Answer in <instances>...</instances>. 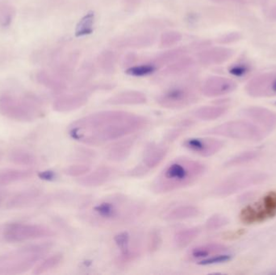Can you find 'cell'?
<instances>
[{
  "mask_svg": "<svg viewBox=\"0 0 276 275\" xmlns=\"http://www.w3.org/2000/svg\"><path fill=\"white\" fill-rule=\"evenodd\" d=\"M149 124L146 117L125 111H102L75 120L68 127V134L76 142L100 146L132 136Z\"/></svg>",
  "mask_w": 276,
  "mask_h": 275,
  "instance_id": "obj_1",
  "label": "cell"
},
{
  "mask_svg": "<svg viewBox=\"0 0 276 275\" xmlns=\"http://www.w3.org/2000/svg\"><path fill=\"white\" fill-rule=\"evenodd\" d=\"M144 211V204L139 200L126 195L113 194L86 207L80 218L92 226L109 229L132 223Z\"/></svg>",
  "mask_w": 276,
  "mask_h": 275,
  "instance_id": "obj_2",
  "label": "cell"
},
{
  "mask_svg": "<svg viewBox=\"0 0 276 275\" xmlns=\"http://www.w3.org/2000/svg\"><path fill=\"white\" fill-rule=\"evenodd\" d=\"M203 163L187 157H179L169 163L152 184L156 194H167L191 186L206 172Z\"/></svg>",
  "mask_w": 276,
  "mask_h": 275,
  "instance_id": "obj_3",
  "label": "cell"
},
{
  "mask_svg": "<svg viewBox=\"0 0 276 275\" xmlns=\"http://www.w3.org/2000/svg\"><path fill=\"white\" fill-rule=\"evenodd\" d=\"M53 243L30 244L0 255V275L26 273L49 254Z\"/></svg>",
  "mask_w": 276,
  "mask_h": 275,
  "instance_id": "obj_4",
  "label": "cell"
},
{
  "mask_svg": "<svg viewBox=\"0 0 276 275\" xmlns=\"http://www.w3.org/2000/svg\"><path fill=\"white\" fill-rule=\"evenodd\" d=\"M266 132L250 120H232L204 131V134L243 142H259Z\"/></svg>",
  "mask_w": 276,
  "mask_h": 275,
  "instance_id": "obj_5",
  "label": "cell"
},
{
  "mask_svg": "<svg viewBox=\"0 0 276 275\" xmlns=\"http://www.w3.org/2000/svg\"><path fill=\"white\" fill-rule=\"evenodd\" d=\"M268 179L266 173L258 171H241L225 178L218 183L212 194L216 197H228L247 188L263 183Z\"/></svg>",
  "mask_w": 276,
  "mask_h": 275,
  "instance_id": "obj_6",
  "label": "cell"
},
{
  "mask_svg": "<svg viewBox=\"0 0 276 275\" xmlns=\"http://www.w3.org/2000/svg\"><path fill=\"white\" fill-rule=\"evenodd\" d=\"M0 113L19 122H32L41 117L42 110L39 103L33 99L6 95L0 98Z\"/></svg>",
  "mask_w": 276,
  "mask_h": 275,
  "instance_id": "obj_7",
  "label": "cell"
},
{
  "mask_svg": "<svg viewBox=\"0 0 276 275\" xmlns=\"http://www.w3.org/2000/svg\"><path fill=\"white\" fill-rule=\"evenodd\" d=\"M276 215V190L265 194L255 204L243 207L240 211L239 219L244 225L260 224Z\"/></svg>",
  "mask_w": 276,
  "mask_h": 275,
  "instance_id": "obj_8",
  "label": "cell"
},
{
  "mask_svg": "<svg viewBox=\"0 0 276 275\" xmlns=\"http://www.w3.org/2000/svg\"><path fill=\"white\" fill-rule=\"evenodd\" d=\"M54 235V232L49 227L35 224H9L3 232L4 240L13 243L49 238Z\"/></svg>",
  "mask_w": 276,
  "mask_h": 275,
  "instance_id": "obj_9",
  "label": "cell"
},
{
  "mask_svg": "<svg viewBox=\"0 0 276 275\" xmlns=\"http://www.w3.org/2000/svg\"><path fill=\"white\" fill-rule=\"evenodd\" d=\"M198 95L194 88L187 85H178L162 91L156 98L160 107L178 110L188 107L197 102Z\"/></svg>",
  "mask_w": 276,
  "mask_h": 275,
  "instance_id": "obj_10",
  "label": "cell"
},
{
  "mask_svg": "<svg viewBox=\"0 0 276 275\" xmlns=\"http://www.w3.org/2000/svg\"><path fill=\"white\" fill-rule=\"evenodd\" d=\"M169 147L164 143L151 142L145 148L142 154V161L134 168L128 171V176L141 178L154 170L163 161L168 155Z\"/></svg>",
  "mask_w": 276,
  "mask_h": 275,
  "instance_id": "obj_11",
  "label": "cell"
},
{
  "mask_svg": "<svg viewBox=\"0 0 276 275\" xmlns=\"http://www.w3.org/2000/svg\"><path fill=\"white\" fill-rule=\"evenodd\" d=\"M225 143L213 138H192L185 140L183 146L191 153L203 157H212L223 149Z\"/></svg>",
  "mask_w": 276,
  "mask_h": 275,
  "instance_id": "obj_12",
  "label": "cell"
},
{
  "mask_svg": "<svg viewBox=\"0 0 276 275\" xmlns=\"http://www.w3.org/2000/svg\"><path fill=\"white\" fill-rule=\"evenodd\" d=\"M114 241L117 248L120 250L117 262L122 265L133 262L141 255L140 243L136 240L133 244L130 233L128 232H121L116 235Z\"/></svg>",
  "mask_w": 276,
  "mask_h": 275,
  "instance_id": "obj_13",
  "label": "cell"
},
{
  "mask_svg": "<svg viewBox=\"0 0 276 275\" xmlns=\"http://www.w3.org/2000/svg\"><path fill=\"white\" fill-rule=\"evenodd\" d=\"M242 116L268 133L276 128V113L263 107H249L242 111Z\"/></svg>",
  "mask_w": 276,
  "mask_h": 275,
  "instance_id": "obj_14",
  "label": "cell"
},
{
  "mask_svg": "<svg viewBox=\"0 0 276 275\" xmlns=\"http://www.w3.org/2000/svg\"><path fill=\"white\" fill-rule=\"evenodd\" d=\"M236 89L237 84L234 80L225 77L212 76L204 81L201 92L207 97H220L234 92Z\"/></svg>",
  "mask_w": 276,
  "mask_h": 275,
  "instance_id": "obj_15",
  "label": "cell"
},
{
  "mask_svg": "<svg viewBox=\"0 0 276 275\" xmlns=\"http://www.w3.org/2000/svg\"><path fill=\"white\" fill-rule=\"evenodd\" d=\"M88 99L89 94L85 91L63 95L54 101L53 110L59 113H70L85 106Z\"/></svg>",
  "mask_w": 276,
  "mask_h": 275,
  "instance_id": "obj_16",
  "label": "cell"
},
{
  "mask_svg": "<svg viewBox=\"0 0 276 275\" xmlns=\"http://www.w3.org/2000/svg\"><path fill=\"white\" fill-rule=\"evenodd\" d=\"M234 51L226 47H213L201 51L197 55L198 61L204 66H217L231 59Z\"/></svg>",
  "mask_w": 276,
  "mask_h": 275,
  "instance_id": "obj_17",
  "label": "cell"
},
{
  "mask_svg": "<svg viewBox=\"0 0 276 275\" xmlns=\"http://www.w3.org/2000/svg\"><path fill=\"white\" fill-rule=\"evenodd\" d=\"M136 136H130L121 138L118 142L113 144L109 148L107 157L110 161L114 162H121L129 157L134 147Z\"/></svg>",
  "mask_w": 276,
  "mask_h": 275,
  "instance_id": "obj_18",
  "label": "cell"
},
{
  "mask_svg": "<svg viewBox=\"0 0 276 275\" xmlns=\"http://www.w3.org/2000/svg\"><path fill=\"white\" fill-rule=\"evenodd\" d=\"M113 175V169L108 167H100L78 178V183L86 187H97L107 183Z\"/></svg>",
  "mask_w": 276,
  "mask_h": 275,
  "instance_id": "obj_19",
  "label": "cell"
},
{
  "mask_svg": "<svg viewBox=\"0 0 276 275\" xmlns=\"http://www.w3.org/2000/svg\"><path fill=\"white\" fill-rule=\"evenodd\" d=\"M155 41V37L150 34H139L121 37L113 41L114 46L119 49H145L151 46Z\"/></svg>",
  "mask_w": 276,
  "mask_h": 275,
  "instance_id": "obj_20",
  "label": "cell"
},
{
  "mask_svg": "<svg viewBox=\"0 0 276 275\" xmlns=\"http://www.w3.org/2000/svg\"><path fill=\"white\" fill-rule=\"evenodd\" d=\"M274 74H265L253 78L247 84V93L252 97H268L270 95V84Z\"/></svg>",
  "mask_w": 276,
  "mask_h": 275,
  "instance_id": "obj_21",
  "label": "cell"
},
{
  "mask_svg": "<svg viewBox=\"0 0 276 275\" xmlns=\"http://www.w3.org/2000/svg\"><path fill=\"white\" fill-rule=\"evenodd\" d=\"M41 196V190L38 189H30L18 192L8 200L6 207L8 209H18L30 207L39 200Z\"/></svg>",
  "mask_w": 276,
  "mask_h": 275,
  "instance_id": "obj_22",
  "label": "cell"
},
{
  "mask_svg": "<svg viewBox=\"0 0 276 275\" xmlns=\"http://www.w3.org/2000/svg\"><path fill=\"white\" fill-rule=\"evenodd\" d=\"M227 246L225 244H219V243H208V244L197 245L191 249L189 251L188 257L191 260H197L200 262L201 260L206 259L212 256L227 253Z\"/></svg>",
  "mask_w": 276,
  "mask_h": 275,
  "instance_id": "obj_23",
  "label": "cell"
},
{
  "mask_svg": "<svg viewBox=\"0 0 276 275\" xmlns=\"http://www.w3.org/2000/svg\"><path fill=\"white\" fill-rule=\"evenodd\" d=\"M146 102V95L137 91H123L106 101V103L110 105H142Z\"/></svg>",
  "mask_w": 276,
  "mask_h": 275,
  "instance_id": "obj_24",
  "label": "cell"
},
{
  "mask_svg": "<svg viewBox=\"0 0 276 275\" xmlns=\"http://www.w3.org/2000/svg\"><path fill=\"white\" fill-rule=\"evenodd\" d=\"M33 176L31 170L23 169H4L0 171V186H8L15 182L29 179Z\"/></svg>",
  "mask_w": 276,
  "mask_h": 275,
  "instance_id": "obj_25",
  "label": "cell"
},
{
  "mask_svg": "<svg viewBox=\"0 0 276 275\" xmlns=\"http://www.w3.org/2000/svg\"><path fill=\"white\" fill-rule=\"evenodd\" d=\"M200 209L193 205H181L170 210L163 215V219L167 221H180L193 219L198 216Z\"/></svg>",
  "mask_w": 276,
  "mask_h": 275,
  "instance_id": "obj_26",
  "label": "cell"
},
{
  "mask_svg": "<svg viewBox=\"0 0 276 275\" xmlns=\"http://www.w3.org/2000/svg\"><path fill=\"white\" fill-rule=\"evenodd\" d=\"M228 108L225 106H204L197 109L194 116L203 121H212L223 117L227 113Z\"/></svg>",
  "mask_w": 276,
  "mask_h": 275,
  "instance_id": "obj_27",
  "label": "cell"
},
{
  "mask_svg": "<svg viewBox=\"0 0 276 275\" xmlns=\"http://www.w3.org/2000/svg\"><path fill=\"white\" fill-rule=\"evenodd\" d=\"M200 233L201 229L198 227H193L179 231L174 236V244L177 248H186L198 237Z\"/></svg>",
  "mask_w": 276,
  "mask_h": 275,
  "instance_id": "obj_28",
  "label": "cell"
},
{
  "mask_svg": "<svg viewBox=\"0 0 276 275\" xmlns=\"http://www.w3.org/2000/svg\"><path fill=\"white\" fill-rule=\"evenodd\" d=\"M194 66V59L184 55L178 60L168 65V67L164 70L163 74L164 75L168 76L179 75L187 72V70H191Z\"/></svg>",
  "mask_w": 276,
  "mask_h": 275,
  "instance_id": "obj_29",
  "label": "cell"
},
{
  "mask_svg": "<svg viewBox=\"0 0 276 275\" xmlns=\"http://www.w3.org/2000/svg\"><path fill=\"white\" fill-rule=\"evenodd\" d=\"M97 63L103 73L107 74H113L117 66V55L115 52L108 49L103 51L98 57Z\"/></svg>",
  "mask_w": 276,
  "mask_h": 275,
  "instance_id": "obj_30",
  "label": "cell"
},
{
  "mask_svg": "<svg viewBox=\"0 0 276 275\" xmlns=\"http://www.w3.org/2000/svg\"><path fill=\"white\" fill-rule=\"evenodd\" d=\"M261 153L256 150H249V151L243 152L237 155L234 156L232 158L229 159L226 163V167H241V166L246 165L248 163L252 162L260 157Z\"/></svg>",
  "mask_w": 276,
  "mask_h": 275,
  "instance_id": "obj_31",
  "label": "cell"
},
{
  "mask_svg": "<svg viewBox=\"0 0 276 275\" xmlns=\"http://www.w3.org/2000/svg\"><path fill=\"white\" fill-rule=\"evenodd\" d=\"M63 254H56L49 256L48 258L41 260L40 263L37 264L35 269L33 270L34 274H42L50 271L52 269H55L63 262Z\"/></svg>",
  "mask_w": 276,
  "mask_h": 275,
  "instance_id": "obj_32",
  "label": "cell"
},
{
  "mask_svg": "<svg viewBox=\"0 0 276 275\" xmlns=\"http://www.w3.org/2000/svg\"><path fill=\"white\" fill-rule=\"evenodd\" d=\"M94 23H95V13L93 12H88L76 26V37H85L92 34L94 30Z\"/></svg>",
  "mask_w": 276,
  "mask_h": 275,
  "instance_id": "obj_33",
  "label": "cell"
},
{
  "mask_svg": "<svg viewBox=\"0 0 276 275\" xmlns=\"http://www.w3.org/2000/svg\"><path fill=\"white\" fill-rule=\"evenodd\" d=\"M185 53H186V49L183 48L170 49L160 53L156 57V59L153 62L159 67V66L171 64V62H175L184 56Z\"/></svg>",
  "mask_w": 276,
  "mask_h": 275,
  "instance_id": "obj_34",
  "label": "cell"
},
{
  "mask_svg": "<svg viewBox=\"0 0 276 275\" xmlns=\"http://www.w3.org/2000/svg\"><path fill=\"white\" fill-rule=\"evenodd\" d=\"M158 66L154 62H148L145 64L138 65V66H129L126 70L125 74L132 77H146L155 73L158 70Z\"/></svg>",
  "mask_w": 276,
  "mask_h": 275,
  "instance_id": "obj_35",
  "label": "cell"
},
{
  "mask_svg": "<svg viewBox=\"0 0 276 275\" xmlns=\"http://www.w3.org/2000/svg\"><path fill=\"white\" fill-rule=\"evenodd\" d=\"M9 160L16 165L26 166V167L35 165L37 161V158L33 153L25 150H22V149H17L12 152L9 156Z\"/></svg>",
  "mask_w": 276,
  "mask_h": 275,
  "instance_id": "obj_36",
  "label": "cell"
},
{
  "mask_svg": "<svg viewBox=\"0 0 276 275\" xmlns=\"http://www.w3.org/2000/svg\"><path fill=\"white\" fill-rule=\"evenodd\" d=\"M183 39V35L179 32L167 31L162 33L160 37V46L162 48H170L177 45Z\"/></svg>",
  "mask_w": 276,
  "mask_h": 275,
  "instance_id": "obj_37",
  "label": "cell"
},
{
  "mask_svg": "<svg viewBox=\"0 0 276 275\" xmlns=\"http://www.w3.org/2000/svg\"><path fill=\"white\" fill-rule=\"evenodd\" d=\"M92 171V167L88 164H76L66 167L63 171L65 175L72 178H80Z\"/></svg>",
  "mask_w": 276,
  "mask_h": 275,
  "instance_id": "obj_38",
  "label": "cell"
},
{
  "mask_svg": "<svg viewBox=\"0 0 276 275\" xmlns=\"http://www.w3.org/2000/svg\"><path fill=\"white\" fill-rule=\"evenodd\" d=\"M229 222H230V221L225 215L215 214V215H212L207 219L206 223H205V228L208 231L217 230V229H222L224 226L227 225Z\"/></svg>",
  "mask_w": 276,
  "mask_h": 275,
  "instance_id": "obj_39",
  "label": "cell"
},
{
  "mask_svg": "<svg viewBox=\"0 0 276 275\" xmlns=\"http://www.w3.org/2000/svg\"><path fill=\"white\" fill-rule=\"evenodd\" d=\"M161 243H162V239H161L160 232L157 229L152 230L148 236V240H147V247L150 253H155L159 250L161 247Z\"/></svg>",
  "mask_w": 276,
  "mask_h": 275,
  "instance_id": "obj_40",
  "label": "cell"
},
{
  "mask_svg": "<svg viewBox=\"0 0 276 275\" xmlns=\"http://www.w3.org/2000/svg\"><path fill=\"white\" fill-rule=\"evenodd\" d=\"M95 73V68L91 63H86L82 66V68L78 73V78H77V85L82 86L81 84L88 82V80L91 79Z\"/></svg>",
  "mask_w": 276,
  "mask_h": 275,
  "instance_id": "obj_41",
  "label": "cell"
},
{
  "mask_svg": "<svg viewBox=\"0 0 276 275\" xmlns=\"http://www.w3.org/2000/svg\"><path fill=\"white\" fill-rule=\"evenodd\" d=\"M232 256L230 254H228L227 253H224V254L212 256V257L206 258V259L201 260V261L199 262V264L201 265H215V264L224 263V262H229Z\"/></svg>",
  "mask_w": 276,
  "mask_h": 275,
  "instance_id": "obj_42",
  "label": "cell"
},
{
  "mask_svg": "<svg viewBox=\"0 0 276 275\" xmlns=\"http://www.w3.org/2000/svg\"><path fill=\"white\" fill-rule=\"evenodd\" d=\"M249 69L245 65H236V66H232L230 69V74H234V76L241 77L246 74Z\"/></svg>",
  "mask_w": 276,
  "mask_h": 275,
  "instance_id": "obj_43",
  "label": "cell"
},
{
  "mask_svg": "<svg viewBox=\"0 0 276 275\" xmlns=\"http://www.w3.org/2000/svg\"><path fill=\"white\" fill-rule=\"evenodd\" d=\"M239 39V34L237 33H230L228 35L223 36L220 37V39L218 40V42L220 44H228V43H231L233 41H237Z\"/></svg>",
  "mask_w": 276,
  "mask_h": 275,
  "instance_id": "obj_44",
  "label": "cell"
},
{
  "mask_svg": "<svg viewBox=\"0 0 276 275\" xmlns=\"http://www.w3.org/2000/svg\"><path fill=\"white\" fill-rule=\"evenodd\" d=\"M136 60V55L134 53H129V54L126 55L125 57V59H124V62H123V65L124 66H132V65L134 64V62Z\"/></svg>",
  "mask_w": 276,
  "mask_h": 275,
  "instance_id": "obj_45",
  "label": "cell"
},
{
  "mask_svg": "<svg viewBox=\"0 0 276 275\" xmlns=\"http://www.w3.org/2000/svg\"><path fill=\"white\" fill-rule=\"evenodd\" d=\"M126 7L129 8H135L140 5L142 0H124Z\"/></svg>",
  "mask_w": 276,
  "mask_h": 275,
  "instance_id": "obj_46",
  "label": "cell"
},
{
  "mask_svg": "<svg viewBox=\"0 0 276 275\" xmlns=\"http://www.w3.org/2000/svg\"><path fill=\"white\" fill-rule=\"evenodd\" d=\"M214 3H237V4H246L251 0H211Z\"/></svg>",
  "mask_w": 276,
  "mask_h": 275,
  "instance_id": "obj_47",
  "label": "cell"
},
{
  "mask_svg": "<svg viewBox=\"0 0 276 275\" xmlns=\"http://www.w3.org/2000/svg\"><path fill=\"white\" fill-rule=\"evenodd\" d=\"M270 95H276V76L274 75V78L270 84Z\"/></svg>",
  "mask_w": 276,
  "mask_h": 275,
  "instance_id": "obj_48",
  "label": "cell"
},
{
  "mask_svg": "<svg viewBox=\"0 0 276 275\" xmlns=\"http://www.w3.org/2000/svg\"><path fill=\"white\" fill-rule=\"evenodd\" d=\"M7 195L5 192L3 191V190H0V205L2 204L3 201H4V199L6 198Z\"/></svg>",
  "mask_w": 276,
  "mask_h": 275,
  "instance_id": "obj_49",
  "label": "cell"
}]
</instances>
